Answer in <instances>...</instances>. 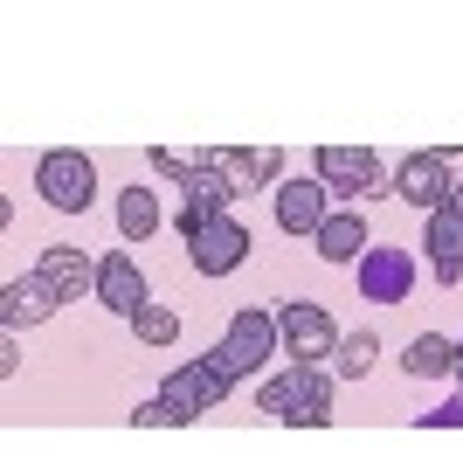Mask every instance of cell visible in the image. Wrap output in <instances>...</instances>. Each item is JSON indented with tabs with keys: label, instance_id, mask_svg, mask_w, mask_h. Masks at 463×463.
Wrapping results in <instances>:
<instances>
[{
	"label": "cell",
	"instance_id": "obj_1",
	"mask_svg": "<svg viewBox=\"0 0 463 463\" xmlns=\"http://www.w3.org/2000/svg\"><path fill=\"white\" fill-rule=\"evenodd\" d=\"M256 408L277 415V422H290V429H326L332 422V381L318 367H305V360H290L277 381L256 387Z\"/></svg>",
	"mask_w": 463,
	"mask_h": 463
},
{
	"label": "cell",
	"instance_id": "obj_2",
	"mask_svg": "<svg viewBox=\"0 0 463 463\" xmlns=\"http://www.w3.org/2000/svg\"><path fill=\"white\" fill-rule=\"evenodd\" d=\"M277 346H284V339H277V311H235L229 332H222V346H208L201 360H208V367L235 387V381H250V373L263 367Z\"/></svg>",
	"mask_w": 463,
	"mask_h": 463
},
{
	"label": "cell",
	"instance_id": "obj_3",
	"mask_svg": "<svg viewBox=\"0 0 463 463\" xmlns=\"http://www.w3.org/2000/svg\"><path fill=\"white\" fill-rule=\"evenodd\" d=\"M35 194L49 208H62V214H83L90 194H97V166L77 153V146H56V153L35 159Z\"/></svg>",
	"mask_w": 463,
	"mask_h": 463
},
{
	"label": "cell",
	"instance_id": "obj_4",
	"mask_svg": "<svg viewBox=\"0 0 463 463\" xmlns=\"http://www.w3.org/2000/svg\"><path fill=\"white\" fill-rule=\"evenodd\" d=\"M277 339H284L290 360H305V367H318V360H332L339 353V332H332V311L326 305H284L277 311Z\"/></svg>",
	"mask_w": 463,
	"mask_h": 463
},
{
	"label": "cell",
	"instance_id": "obj_5",
	"mask_svg": "<svg viewBox=\"0 0 463 463\" xmlns=\"http://www.w3.org/2000/svg\"><path fill=\"white\" fill-rule=\"evenodd\" d=\"M353 277H360V298H367V305H402L408 290H415V256L408 250H367L353 263Z\"/></svg>",
	"mask_w": 463,
	"mask_h": 463
},
{
	"label": "cell",
	"instance_id": "obj_6",
	"mask_svg": "<svg viewBox=\"0 0 463 463\" xmlns=\"http://www.w3.org/2000/svg\"><path fill=\"white\" fill-rule=\"evenodd\" d=\"M326 214H332V187L318 174H298V180H284V187H277V229L284 235H318L326 229Z\"/></svg>",
	"mask_w": 463,
	"mask_h": 463
},
{
	"label": "cell",
	"instance_id": "obj_7",
	"mask_svg": "<svg viewBox=\"0 0 463 463\" xmlns=\"http://www.w3.org/2000/svg\"><path fill=\"white\" fill-rule=\"evenodd\" d=\"M449 166H443V153H408L402 159V174H394V194H402L408 208H422V214H443L449 208Z\"/></svg>",
	"mask_w": 463,
	"mask_h": 463
},
{
	"label": "cell",
	"instance_id": "obj_8",
	"mask_svg": "<svg viewBox=\"0 0 463 463\" xmlns=\"http://www.w3.org/2000/svg\"><path fill=\"white\" fill-rule=\"evenodd\" d=\"M250 229H242V222H208V229L194 235L187 242V256H194V270L201 277H229V270H242V263H250Z\"/></svg>",
	"mask_w": 463,
	"mask_h": 463
},
{
	"label": "cell",
	"instance_id": "obj_9",
	"mask_svg": "<svg viewBox=\"0 0 463 463\" xmlns=\"http://www.w3.org/2000/svg\"><path fill=\"white\" fill-rule=\"evenodd\" d=\"M222 394H229V381H222V373H214L208 360H194V367H174V373H166V387H159V402L174 408L180 422L208 415V408L222 402Z\"/></svg>",
	"mask_w": 463,
	"mask_h": 463
},
{
	"label": "cell",
	"instance_id": "obj_10",
	"mask_svg": "<svg viewBox=\"0 0 463 463\" xmlns=\"http://www.w3.org/2000/svg\"><path fill=\"white\" fill-rule=\"evenodd\" d=\"M318 180L332 194H387L381 187V159L367 146H318Z\"/></svg>",
	"mask_w": 463,
	"mask_h": 463
},
{
	"label": "cell",
	"instance_id": "obj_11",
	"mask_svg": "<svg viewBox=\"0 0 463 463\" xmlns=\"http://www.w3.org/2000/svg\"><path fill=\"white\" fill-rule=\"evenodd\" d=\"M35 277H42L49 290H56L62 305H83V290H97V263H90L83 250H70V242H56V250H42Z\"/></svg>",
	"mask_w": 463,
	"mask_h": 463
},
{
	"label": "cell",
	"instance_id": "obj_12",
	"mask_svg": "<svg viewBox=\"0 0 463 463\" xmlns=\"http://www.w3.org/2000/svg\"><path fill=\"white\" fill-rule=\"evenodd\" d=\"M97 305H111L118 318H132L138 305H153V298H146V270H138L125 250L97 263Z\"/></svg>",
	"mask_w": 463,
	"mask_h": 463
},
{
	"label": "cell",
	"instance_id": "obj_13",
	"mask_svg": "<svg viewBox=\"0 0 463 463\" xmlns=\"http://www.w3.org/2000/svg\"><path fill=\"white\" fill-rule=\"evenodd\" d=\"M56 290L42 284V277H14V284L0 290V326L7 332H21V326H42V318H56Z\"/></svg>",
	"mask_w": 463,
	"mask_h": 463
},
{
	"label": "cell",
	"instance_id": "obj_14",
	"mask_svg": "<svg viewBox=\"0 0 463 463\" xmlns=\"http://www.w3.org/2000/svg\"><path fill=\"white\" fill-rule=\"evenodd\" d=\"M311 242H318V256H326V263H360V256H367V214L360 208H332L326 214V229L311 235Z\"/></svg>",
	"mask_w": 463,
	"mask_h": 463
},
{
	"label": "cell",
	"instance_id": "obj_15",
	"mask_svg": "<svg viewBox=\"0 0 463 463\" xmlns=\"http://www.w3.org/2000/svg\"><path fill=\"white\" fill-rule=\"evenodd\" d=\"M277 166H284V153H277V146H222V153H214V174L229 180L235 194L263 187V180H270Z\"/></svg>",
	"mask_w": 463,
	"mask_h": 463
},
{
	"label": "cell",
	"instance_id": "obj_16",
	"mask_svg": "<svg viewBox=\"0 0 463 463\" xmlns=\"http://www.w3.org/2000/svg\"><path fill=\"white\" fill-rule=\"evenodd\" d=\"M229 201H235L229 180H222V174H201V180L187 187V208H180V235L194 242V235L208 229V222H229Z\"/></svg>",
	"mask_w": 463,
	"mask_h": 463
},
{
	"label": "cell",
	"instance_id": "obj_17",
	"mask_svg": "<svg viewBox=\"0 0 463 463\" xmlns=\"http://www.w3.org/2000/svg\"><path fill=\"white\" fill-rule=\"evenodd\" d=\"M402 367H408V381H443V373H457V339H443V332L408 339Z\"/></svg>",
	"mask_w": 463,
	"mask_h": 463
},
{
	"label": "cell",
	"instance_id": "obj_18",
	"mask_svg": "<svg viewBox=\"0 0 463 463\" xmlns=\"http://www.w3.org/2000/svg\"><path fill=\"white\" fill-rule=\"evenodd\" d=\"M153 229H159V194L153 187H125L118 194V235H125V242H146Z\"/></svg>",
	"mask_w": 463,
	"mask_h": 463
},
{
	"label": "cell",
	"instance_id": "obj_19",
	"mask_svg": "<svg viewBox=\"0 0 463 463\" xmlns=\"http://www.w3.org/2000/svg\"><path fill=\"white\" fill-rule=\"evenodd\" d=\"M422 250H436V270H463V222L457 214H429V229H422Z\"/></svg>",
	"mask_w": 463,
	"mask_h": 463
},
{
	"label": "cell",
	"instance_id": "obj_20",
	"mask_svg": "<svg viewBox=\"0 0 463 463\" xmlns=\"http://www.w3.org/2000/svg\"><path fill=\"white\" fill-rule=\"evenodd\" d=\"M153 166L180 187H194L201 174H214V146H194V153H174V146H153Z\"/></svg>",
	"mask_w": 463,
	"mask_h": 463
},
{
	"label": "cell",
	"instance_id": "obj_21",
	"mask_svg": "<svg viewBox=\"0 0 463 463\" xmlns=\"http://www.w3.org/2000/svg\"><path fill=\"white\" fill-rule=\"evenodd\" d=\"M373 360H381V339H373V332H346L339 353H332V373H339V381H367Z\"/></svg>",
	"mask_w": 463,
	"mask_h": 463
},
{
	"label": "cell",
	"instance_id": "obj_22",
	"mask_svg": "<svg viewBox=\"0 0 463 463\" xmlns=\"http://www.w3.org/2000/svg\"><path fill=\"white\" fill-rule=\"evenodd\" d=\"M125 326H132V339H138V346H174V339H180V318H174L166 305H138L132 318H125Z\"/></svg>",
	"mask_w": 463,
	"mask_h": 463
},
{
	"label": "cell",
	"instance_id": "obj_23",
	"mask_svg": "<svg viewBox=\"0 0 463 463\" xmlns=\"http://www.w3.org/2000/svg\"><path fill=\"white\" fill-rule=\"evenodd\" d=\"M132 429H180V415L153 394V402H138V408H132Z\"/></svg>",
	"mask_w": 463,
	"mask_h": 463
},
{
	"label": "cell",
	"instance_id": "obj_24",
	"mask_svg": "<svg viewBox=\"0 0 463 463\" xmlns=\"http://www.w3.org/2000/svg\"><path fill=\"white\" fill-rule=\"evenodd\" d=\"M422 422H429V429H463V402H443V408H429Z\"/></svg>",
	"mask_w": 463,
	"mask_h": 463
},
{
	"label": "cell",
	"instance_id": "obj_25",
	"mask_svg": "<svg viewBox=\"0 0 463 463\" xmlns=\"http://www.w3.org/2000/svg\"><path fill=\"white\" fill-rule=\"evenodd\" d=\"M21 373V346H14V332H7V339H0V381H14Z\"/></svg>",
	"mask_w": 463,
	"mask_h": 463
},
{
	"label": "cell",
	"instance_id": "obj_26",
	"mask_svg": "<svg viewBox=\"0 0 463 463\" xmlns=\"http://www.w3.org/2000/svg\"><path fill=\"white\" fill-rule=\"evenodd\" d=\"M449 214H457V222H463V180H457V187H449Z\"/></svg>",
	"mask_w": 463,
	"mask_h": 463
},
{
	"label": "cell",
	"instance_id": "obj_27",
	"mask_svg": "<svg viewBox=\"0 0 463 463\" xmlns=\"http://www.w3.org/2000/svg\"><path fill=\"white\" fill-rule=\"evenodd\" d=\"M457 373H463V339H457Z\"/></svg>",
	"mask_w": 463,
	"mask_h": 463
}]
</instances>
